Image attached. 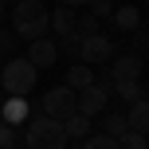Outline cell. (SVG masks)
I'll return each mask as SVG.
<instances>
[{
	"mask_svg": "<svg viewBox=\"0 0 149 149\" xmlns=\"http://www.w3.org/2000/svg\"><path fill=\"white\" fill-rule=\"evenodd\" d=\"M39 110L47 114V118H71V114H79V94H74L71 86H51V90H43V98H39Z\"/></svg>",
	"mask_w": 149,
	"mask_h": 149,
	"instance_id": "cell-4",
	"label": "cell"
},
{
	"mask_svg": "<svg viewBox=\"0 0 149 149\" xmlns=\"http://www.w3.org/2000/svg\"><path fill=\"white\" fill-rule=\"evenodd\" d=\"M114 8H118L114 0H90V16H94V20H110Z\"/></svg>",
	"mask_w": 149,
	"mask_h": 149,
	"instance_id": "cell-19",
	"label": "cell"
},
{
	"mask_svg": "<svg viewBox=\"0 0 149 149\" xmlns=\"http://www.w3.org/2000/svg\"><path fill=\"white\" fill-rule=\"evenodd\" d=\"M90 82H98L94 79V67H86V63H74V67L67 71V79H63V86H71L74 94H79L82 86H90Z\"/></svg>",
	"mask_w": 149,
	"mask_h": 149,
	"instance_id": "cell-11",
	"label": "cell"
},
{
	"mask_svg": "<svg viewBox=\"0 0 149 149\" xmlns=\"http://www.w3.org/2000/svg\"><path fill=\"white\" fill-rule=\"evenodd\" d=\"M145 98H149V86H145Z\"/></svg>",
	"mask_w": 149,
	"mask_h": 149,
	"instance_id": "cell-25",
	"label": "cell"
},
{
	"mask_svg": "<svg viewBox=\"0 0 149 149\" xmlns=\"http://www.w3.org/2000/svg\"><path fill=\"white\" fill-rule=\"evenodd\" d=\"M36 67H31L24 55H12V59L4 63V71H0V86H4L8 98H28L31 86H36Z\"/></svg>",
	"mask_w": 149,
	"mask_h": 149,
	"instance_id": "cell-2",
	"label": "cell"
},
{
	"mask_svg": "<svg viewBox=\"0 0 149 149\" xmlns=\"http://www.w3.org/2000/svg\"><path fill=\"white\" fill-rule=\"evenodd\" d=\"M106 106H110V86L106 82H90L79 90V114L82 118H102Z\"/></svg>",
	"mask_w": 149,
	"mask_h": 149,
	"instance_id": "cell-7",
	"label": "cell"
},
{
	"mask_svg": "<svg viewBox=\"0 0 149 149\" xmlns=\"http://www.w3.org/2000/svg\"><path fill=\"white\" fill-rule=\"evenodd\" d=\"M114 90H118V94L126 98L130 106H134V102H141V98H145V86H141V82H114Z\"/></svg>",
	"mask_w": 149,
	"mask_h": 149,
	"instance_id": "cell-16",
	"label": "cell"
},
{
	"mask_svg": "<svg viewBox=\"0 0 149 149\" xmlns=\"http://www.w3.org/2000/svg\"><path fill=\"white\" fill-rule=\"evenodd\" d=\"M51 31H55V36H71V31H74V8H67V4H59V8H55V12H51Z\"/></svg>",
	"mask_w": 149,
	"mask_h": 149,
	"instance_id": "cell-13",
	"label": "cell"
},
{
	"mask_svg": "<svg viewBox=\"0 0 149 149\" xmlns=\"http://www.w3.org/2000/svg\"><path fill=\"white\" fill-rule=\"evenodd\" d=\"M118 149H149L145 134H134V130H126V134L118 137Z\"/></svg>",
	"mask_w": 149,
	"mask_h": 149,
	"instance_id": "cell-18",
	"label": "cell"
},
{
	"mask_svg": "<svg viewBox=\"0 0 149 149\" xmlns=\"http://www.w3.org/2000/svg\"><path fill=\"white\" fill-rule=\"evenodd\" d=\"M79 149H118V137H110V134H90V137H82Z\"/></svg>",
	"mask_w": 149,
	"mask_h": 149,
	"instance_id": "cell-17",
	"label": "cell"
},
{
	"mask_svg": "<svg viewBox=\"0 0 149 149\" xmlns=\"http://www.w3.org/2000/svg\"><path fill=\"white\" fill-rule=\"evenodd\" d=\"M24 59L31 63V67L36 71H47V67H55V59H59V43H55V39H31V51L24 55Z\"/></svg>",
	"mask_w": 149,
	"mask_h": 149,
	"instance_id": "cell-8",
	"label": "cell"
},
{
	"mask_svg": "<svg viewBox=\"0 0 149 149\" xmlns=\"http://www.w3.org/2000/svg\"><path fill=\"white\" fill-rule=\"evenodd\" d=\"M145 24H149V20H145ZM145 36H149V28H145Z\"/></svg>",
	"mask_w": 149,
	"mask_h": 149,
	"instance_id": "cell-24",
	"label": "cell"
},
{
	"mask_svg": "<svg viewBox=\"0 0 149 149\" xmlns=\"http://www.w3.org/2000/svg\"><path fill=\"white\" fill-rule=\"evenodd\" d=\"M12 31L20 39H43L47 31H51V12H47L43 0H16L12 8Z\"/></svg>",
	"mask_w": 149,
	"mask_h": 149,
	"instance_id": "cell-1",
	"label": "cell"
},
{
	"mask_svg": "<svg viewBox=\"0 0 149 149\" xmlns=\"http://www.w3.org/2000/svg\"><path fill=\"white\" fill-rule=\"evenodd\" d=\"M67 130L59 118H28V149H67Z\"/></svg>",
	"mask_w": 149,
	"mask_h": 149,
	"instance_id": "cell-3",
	"label": "cell"
},
{
	"mask_svg": "<svg viewBox=\"0 0 149 149\" xmlns=\"http://www.w3.org/2000/svg\"><path fill=\"white\" fill-rule=\"evenodd\" d=\"M110 20H114V28H118V31H137V28H141V12H137L134 4L114 8V16H110Z\"/></svg>",
	"mask_w": 149,
	"mask_h": 149,
	"instance_id": "cell-10",
	"label": "cell"
},
{
	"mask_svg": "<svg viewBox=\"0 0 149 149\" xmlns=\"http://www.w3.org/2000/svg\"><path fill=\"white\" fill-rule=\"evenodd\" d=\"M67 8H79V4H90V0H63Z\"/></svg>",
	"mask_w": 149,
	"mask_h": 149,
	"instance_id": "cell-22",
	"label": "cell"
},
{
	"mask_svg": "<svg viewBox=\"0 0 149 149\" xmlns=\"http://www.w3.org/2000/svg\"><path fill=\"white\" fill-rule=\"evenodd\" d=\"M126 122L134 134H149V98H141V102H134L126 110Z\"/></svg>",
	"mask_w": 149,
	"mask_h": 149,
	"instance_id": "cell-12",
	"label": "cell"
},
{
	"mask_svg": "<svg viewBox=\"0 0 149 149\" xmlns=\"http://www.w3.org/2000/svg\"><path fill=\"white\" fill-rule=\"evenodd\" d=\"M0 16H4V0H0Z\"/></svg>",
	"mask_w": 149,
	"mask_h": 149,
	"instance_id": "cell-23",
	"label": "cell"
},
{
	"mask_svg": "<svg viewBox=\"0 0 149 149\" xmlns=\"http://www.w3.org/2000/svg\"><path fill=\"white\" fill-rule=\"evenodd\" d=\"M31 118V106H28V98H8L4 106H0V122H8V126H20V122H28Z\"/></svg>",
	"mask_w": 149,
	"mask_h": 149,
	"instance_id": "cell-9",
	"label": "cell"
},
{
	"mask_svg": "<svg viewBox=\"0 0 149 149\" xmlns=\"http://www.w3.org/2000/svg\"><path fill=\"white\" fill-rule=\"evenodd\" d=\"M12 145H16V130L8 122H0V149H12Z\"/></svg>",
	"mask_w": 149,
	"mask_h": 149,
	"instance_id": "cell-21",
	"label": "cell"
},
{
	"mask_svg": "<svg viewBox=\"0 0 149 149\" xmlns=\"http://www.w3.org/2000/svg\"><path fill=\"white\" fill-rule=\"evenodd\" d=\"M141 71H145V59L137 51H126V55H114L110 59V71H106V79H98V82H106V86H114V82H137Z\"/></svg>",
	"mask_w": 149,
	"mask_h": 149,
	"instance_id": "cell-5",
	"label": "cell"
},
{
	"mask_svg": "<svg viewBox=\"0 0 149 149\" xmlns=\"http://www.w3.org/2000/svg\"><path fill=\"white\" fill-rule=\"evenodd\" d=\"M114 55H118V51H114V39L102 36V31L86 36V39H82V47H79V63H86V67H106Z\"/></svg>",
	"mask_w": 149,
	"mask_h": 149,
	"instance_id": "cell-6",
	"label": "cell"
},
{
	"mask_svg": "<svg viewBox=\"0 0 149 149\" xmlns=\"http://www.w3.org/2000/svg\"><path fill=\"white\" fill-rule=\"evenodd\" d=\"M126 130H130L126 114H102V134H110V137H122Z\"/></svg>",
	"mask_w": 149,
	"mask_h": 149,
	"instance_id": "cell-15",
	"label": "cell"
},
{
	"mask_svg": "<svg viewBox=\"0 0 149 149\" xmlns=\"http://www.w3.org/2000/svg\"><path fill=\"white\" fill-rule=\"evenodd\" d=\"M16 39H20V36H16L12 28H0V51L12 55V51H16Z\"/></svg>",
	"mask_w": 149,
	"mask_h": 149,
	"instance_id": "cell-20",
	"label": "cell"
},
{
	"mask_svg": "<svg viewBox=\"0 0 149 149\" xmlns=\"http://www.w3.org/2000/svg\"><path fill=\"white\" fill-rule=\"evenodd\" d=\"M63 130H67V137L82 141V137H90V118H82V114H71V118H63Z\"/></svg>",
	"mask_w": 149,
	"mask_h": 149,
	"instance_id": "cell-14",
	"label": "cell"
}]
</instances>
